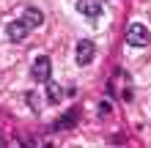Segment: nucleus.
Listing matches in <instances>:
<instances>
[{
  "instance_id": "obj_10",
  "label": "nucleus",
  "mask_w": 151,
  "mask_h": 148,
  "mask_svg": "<svg viewBox=\"0 0 151 148\" xmlns=\"http://www.w3.org/2000/svg\"><path fill=\"white\" fill-rule=\"evenodd\" d=\"M110 110H113V104H110L107 99H104V102H99V112H102V115H110Z\"/></svg>"
},
{
  "instance_id": "obj_2",
  "label": "nucleus",
  "mask_w": 151,
  "mask_h": 148,
  "mask_svg": "<svg viewBox=\"0 0 151 148\" xmlns=\"http://www.w3.org/2000/svg\"><path fill=\"white\" fill-rule=\"evenodd\" d=\"M96 55V47H93V41L91 39H80L77 41V49H74V60H77V66H88L93 60Z\"/></svg>"
},
{
  "instance_id": "obj_3",
  "label": "nucleus",
  "mask_w": 151,
  "mask_h": 148,
  "mask_svg": "<svg viewBox=\"0 0 151 148\" xmlns=\"http://www.w3.org/2000/svg\"><path fill=\"white\" fill-rule=\"evenodd\" d=\"M50 71H52V60L47 55H39L36 60H33V66H30V77L36 82H47L50 80Z\"/></svg>"
},
{
  "instance_id": "obj_4",
  "label": "nucleus",
  "mask_w": 151,
  "mask_h": 148,
  "mask_svg": "<svg viewBox=\"0 0 151 148\" xmlns=\"http://www.w3.org/2000/svg\"><path fill=\"white\" fill-rule=\"evenodd\" d=\"M28 25H25V19H14V22H8L6 25V36L11 39V41H22L25 36H28Z\"/></svg>"
},
{
  "instance_id": "obj_1",
  "label": "nucleus",
  "mask_w": 151,
  "mask_h": 148,
  "mask_svg": "<svg viewBox=\"0 0 151 148\" xmlns=\"http://www.w3.org/2000/svg\"><path fill=\"white\" fill-rule=\"evenodd\" d=\"M148 41H151V33L146 30L143 22H132L127 28V44L129 47H148Z\"/></svg>"
},
{
  "instance_id": "obj_9",
  "label": "nucleus",
  "mask_w": 151,
  "mask_h": 148,
  "mask_svg": "<svg viewBox=\"0 0 151 148\" xmlns=\"http://www.w3.org/2000/svg\"><path fill=\"white\" fill-rule=\"evenodd\" d=\"M28 107H30L33 112H39V110H41V99H39V93H33V91L28 93Z\"/></svg>"
},
{
  "instance_id": "obj_7",
  "label": "nucleus",
  "mask_w": 151,
  "mask_h": 148,
  "mask_svg": "<svg viewBox=\"0 0 151 148\" xmlns=\"http://www.w3.org/2000/svg\"><path fill=\"white\" fill-rule=\"evenodd\" d=\"M77 121H80V112L77 110H69V112H63V115L52 124V129H55V132H63V129H72Z\"/></svg>"
},
{
  "instance_id": "obj_6",
  "label": "nucleus",
  "mask_w": 151,
  "mask_h": 148,
  "mask_svg": "<svg viewBox=\"0 0 151 148\" xmlns=\"http://www.w3.org/2000/svg\"><path fill=\"white\" fill-rule=\"evenodd\" d=\"M22 19H25L28 28H41V25H44V14H41V8L28 6V8H25V14H22Z\"/></svg>"
},
{
  "instance_id": "obj_11",
  "label": "nucleus",
  "mask_w": 151,
  "mask_h": 148,
  "mask_svg": "<svg viewBox=\"0 0 151 148\" xmlns=\"http://www.w3.org/2000/svg\"><path fill=\"white\" fill-rule=\"evenodd\" d=\"M0 145H6V140H3V137H0Z\"/></svg>"
},
{
  "instance_id": "obj_8",
  "label": "nucleus",
  "mask_w": 151,
  "mask_h": 148,
  "mask_svg": "<svg viewBox=\"0 0 151 148\" xmlns=\"http://www.w3.org/2000/svg\"><path fill=\"white\" fill-rule=\"evenodd\" d=\"M60 99H63V88L55 85V82H50V85H47V102H50V104H58Z\"/></svg>"
},
{
  "instance_id": "obj_5",
  "label": "nucleus",
  "mask_w": 151,
  "mask_h": 148,
  "mask_svg": "<svg viewBox=\"0 0 151 148\" xmlns=\"http://www.w3.org/2000/svg\"><path fill=\"white\" fill-rule=\"evenodd\" d=\"M77 11L85 14L88 19H96V16L102 14V3L99 0H77Z\"/></svg>"
}]
</instances>
